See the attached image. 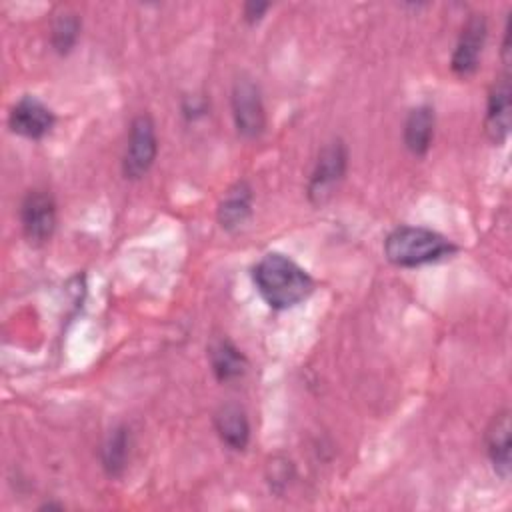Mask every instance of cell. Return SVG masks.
Listing matches in <instances>:
<instances>
[{"label":"cell","instance_id":"obj_1","mask_svg":"<svg viewBox=\"0 0 512 512\" xmlns=\"http://www.w3.org/2000/svg\"><path fill=\"white\" fill-rule=\"evenodd\" d=\"M252 280L262 300L274 310L294 308L314 290L310 274L280 252L264 254L252 268Z\"/></svg>","mask_w":512,"mask_h":512},{"label":"cell","instance_id":"obj_2","mask_svg":"<svg viewBox=\"0 0 512 512\" xmlns=\"http://www.w3.org/2000/svg\"><path fill=\"white\" fill-rule=\"evenodd\" d=\"M458 246L440 232L424 226H398L384 240L388 262L400 268H416L452 256Z\"/></svg>","mask_w":512,"mask_h":512},{"label":"cell","instance_id":"obj_3","mask_svg":"<svg viewBox=\"0 0 512 512\" xmlns=\"http://www.w3.org/2000/svg\"><path fill=\"white\" fill-rule=\"evenodd\" d=\"M158 154V138L154 120L148 114H138L128 132L126 150L122 156V174L128 180L142 178L154 164Z\"/></svg>","mask_w":512,"mask_h":512},{"label":"cell","instance_id":"obj_4","mask_svg":"<svg viewBox=\"0 0 512 512\" xmlns=\"http://www.w3.org/2000/svg\"><path fill=\"white\" fill-rule=\"evenodd\" d=\"M346 166H348V150L344 142L338 138L328 142L320 150L314 170L310 174L308 198L314 204H324L332 196L338 182L344 178Z\"/></svg>","mask_w":512,"mask_h":512},{"label":"cell","instance_id":"obj_5","mask_svg":"<svg viewBox=\"0 0 512 512\" xmlns=\"http://www.w3.org/2000/svg\"><path fill=\"white\" fill-rule=\"evenodd\" d=\"M234 126L240 136L252 140L258 138L266 128V110L258 84L250 78H238L232 86L230 96Z\"/></svg>","mask_w":512,"mask_h":512},{"label":"cell","instance_id":"obj_6","mask_svg":"<svg viewBox=\"0 0 512 512\" xmlns=\"http://www.w3.org/2000/svg\"><path fill=\"white\" fill-rule=\"evenodd\" d=\"M20 224L30 242H46L56 228V202L48 190L26 192L20 204Z\"/></svg>","mask_w":512,"mask_h":512},{"label":"cell","instance_id":"obj_7","mask_svg":"<svg viewBox=\"0 0 512 512\" xmlns=\"http://www.w3.org/2000/svg\"><path fill=\"white\" fill-rule=\"evenodd\" d=\"M486 34H488L486 18L482 14H472L462 26L458 42L452 52L450 66L456 76L468 78L476 72L484 44H486Z\"/></svg>","mask_w":512,"mask_h":512},{"label":"cell","instance_id":"obj_8","mask_svg":"<svg viewBox=\"0 0 512 512\" xmlns=\"http://www.w3.org/2000/svg\"><path fill=\"white\" fill-rule=\"evenodd\" d=\"M8 126L14 134L22 138L40 140L52 130L54 112L36 96L26 94L10 108Z\"/></svg>","mask_w":512,"mask_h":512},{"label":"cell","instance_id":"obj_9","mask_svg":"<svg viewBox=\"0 0 512 512\" xmlns=\"http://www.w3.org/2000/svg\"><path fill=\"white\" fill-rule=\"evenodd\" d=\"M510 112H512V90L508 70L494 78L484 116V130L494 144H502L510 132Z\"/></svg>","mask_w":512,"mask_h":512},{"label":"cell","instance_id":"obj_10","mask_svg":"<svg viewBox=\"0 0 512 512\" xmlns=\"http://www.w3.org/2000/svg\"><path fill=\"white\" fill-rule=\"evenodd\" d=\"M214 430L230 450H244L250 442V422L242 406L228 402L214 412Z\"/></svg>","mask_w":512,"mask_h":512},{"label":"cell","instance_id":"obj_11","mask_svg":"<svg viewBox=\"0 0 512 512\" xmlns=\"http://www.w3.org/2000/svg\"><path fill=\"white\" fill-rule=\"evenodd\" d=\"M486 452L494 472L508 480L510 476V410H500L486 428Z\"/></svg>","mask_w":512,"mask_h":512},{"label":"cell","instance_id":"obj_12","mask_svg":"<svg viewBox=\"0 0 512 512\" xmlns=\"http://www.w3.org/2000/svg\"><path fill=\"white\" fill-rule=\"evenodd\" d=\"M252 214V188L248 182L240 180L226 190L222 196L216 218L224 230H238L246 224Z\"/></svg>","mask_w":512,"mask_h":512},{"label":"cell","instance_id":"obj_13","mask_svg":"<svg viewBox=\"0 0 512 512\" xmlns=\"http://www.w3.org/2000/svg\"><path fill=\"white\" fill-rule=\"evenodd\" d=\"M208 360L216 380L224 384L242 378L248 368L246 356L228 338H218L208 346Z\"/></svg>","mask_w":512,"mask_h":512},{"label":"cell","instance_id":"obj_14","mask_svg":"<svg viewBox=\"0 0 512 512\" xmlns=\"http://www.w3.org/2000/svg\"><path fill=\"white\" fill-rule=\"evenodd\" d=\"M434 110L428 104L416 106L408 112L404 122V146L414 156H424L434 138Z\"/></svg>","mask_w":512,"mask_h":512},{"label":"cell","instance_id":"obj_15","mask_svg":"<svg viewBox=\"0 0 512 512\" xmlns=\"http://www.w3.org/2000/svg\"><path fill=\"white\" fill-rule=\"evenodd\" d=\"M128 450H130V434L124 426L114 428L108 438L102 444L100 450V462L104 472L110 478H116L124 472L126 468V460H128Z\"/></svg>","mask_w":512,"mask_h":512},{"label":"cell","instance_id":"obj_16","mask_svg":"<svg viewBox=\"0 0 512 512\" xmlns=\"http://www.w3.org/2000/svg\"><path fill=\"white\" fill-rule=\"evenodd\" d=\"M80 34V18L74 12H60L50 28V42L58 54H68Z\"/></svg>","mask_w":512,"mask_h":512},{"label":"cell","instance_id":"obj_17","mask_svg":"<svg viewBox=\"0 0 512 512\" xmlns=\"http://www.w3.org/2000/svg\"><path fill=\"white\" fill-rule=\"evenodd\" d=\"M294 474V466L288 458L276 456L268 462V484L276 494H282Z\"/></svg>","mask_w":512,"mask_h":512},{"label":"cell","instance_id":"obj_18","mask_svg":"<svg viewBox=\"0 0 512 512\" xmlns=\"http://www.w3.org/2000/svg\"><path fill=\"white\" fill-rule=\"evenodd\" d=\"M268 8H270V4H264V2H248V4L244 6V18H246L250 24H254V22H258V20L262 18V14H264Z\"/></svg>","mask_w":512,"mask_h":512}]
</instances>
